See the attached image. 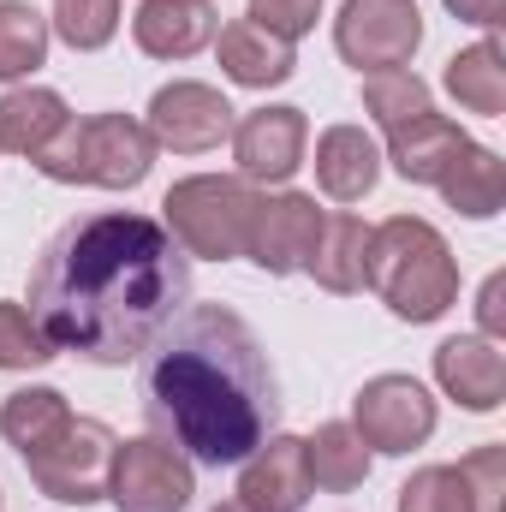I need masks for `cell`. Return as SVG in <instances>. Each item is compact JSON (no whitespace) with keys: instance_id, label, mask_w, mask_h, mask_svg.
Returning a JSON list of instances; mask_svg holds the SVG:
<instances>
[{"instance_id":"9a60e30c","label":"cell","mask_w":506,"mask_h":512,"mask_svg":"<svg viewBox=\"0 0 506 512\" xmlns=\"http://www.w3.org/2000/svg\"><path fill=\"white\" fill-rule=\"evenodd\" d=\"M435 376H441V387L459 405H471V411H495L506 399V358L489 340H447L435 352Z\"/></svg>"},{"instance_id":"2e32d148","label":"cell","mask_w":506,"mask_h":512,"mask_svg":"<svg viewBox=\"0 0 506 512\" xmlns=\"http://www.w3.org/2000/svg\"><path fill=\"white\" fill-rule=\"evenodd\" d=\"M376 173H381V155H376V137L358 126H334L322 131L316 143V179L334 203H358L376 191Z\"/></svg>"},{"instance_id":"44dd1931","label":"cell","mask_w":506,"mask_h":512,"mask_svg":"<svg viewBox=\"0 0 506 512\" xmlns=\"http://www.w3.org/2000/svg\"><path fill=\"white\" fill-rule=\"evenodd\" d=\"M304 471H310V483L346 495V489H358L370 477V453H364V441H358L352 423H322L304 441Z\"/></svg>"},{"instance_id":"cb8c5ba5","label":"cell","mask_w":506,"mask_h":512,"mask_svg":"<svg viewBox=\"0 0 506 512\" xmlns=\"http://www.w3.org/2000/svg\"><path fill=\"white\" fill-rule=\"evenodd\" d=\"M66 417H72V411H66V399H60L54 387H24V393L6 399V411H0V435H6L18 453H30V447H42Z\"/></svg>"},{"instance_id":"5b68a950","label":"cell","mask_w":506,"mask_h":512,"mask_svg":"<svg viewBox=\"0 0 506 512\" xmlns=\"http://www.w3.org/2000/svg\"><path fill=\"white\" fill-rule=\"evenodd\" d=\"M167 233L185 245V256H245V233H251V215H256V191L245 179H179L167 191Z\"/></svg>"},{"instance_id":"603a6c76","label":"cell","mask_w":506,"mask_h":512,"mask_svg":"<svg viewBox=\"0 0 506 512\" xmlns=\"http://www.w3.org/2000/svg\"><path fill=\"white\" fill-rule=\"evenodd\" d=\"M441 191H447V203L453 209H465V215H495L501 209V197H506V167H501V155H489V149H465L447 173H441Z\"/></svg>"},{"instance_id":"f546056e","label":"cell","mask_w":506,"mask_h":512,"mask_svg":"<svg viewBox=\"0 0 506 512\" xmlns=\"http://www.w3.org/2000/svg\"><path fill=\"white\" fill-rule=\"evenodd\" d=\"M316 12H322V0H251V18L262 30H274L280 42H298L316 24Z\"/></svg>"},{"instance_id":"3957f363","label":"cell","mask_w":506,"mask_h":512,"mask_svg":"<svg viewBox=\"0 0 506 512\" xmlns=\"http://www.w3.org/2000/svg\"><path fill=\"white\" fill-rule=\"evenodd\" d=\"M364 280L387 298V310L405 316V322H435L459 298V268L447 256V239L429 221H411V215H393L387 227L370 233Z\"/></svg>"},{"instance_id":"836d02e7","label":"cell","mask_w":506,"mask_h":512,"mask_svg":"<svg viewBox=\"0 0 506 512\" xmlns=\"http://www.w3.org/2000/svg\"><path fill=\"white\" fill-rule=\"evenodd\" d=\"M215 512H245V507H215Z\"/></svg>"},{"instance_id":"83f0119b","label":"cell","mask_w":506,"mask_h":512,"mask_svg":"<svg viewBox=\"0 0 506 512\" xmlns=\"http://www.w3.org/2000/svg\"><path fill=\"white\" fill-rule=\"evenodd\" d=\"M54 30L72 48H102L120 30V0H54Z\"/></svg>"},{"instance_id":"d6986e66","label":"cell","mask_w":506,"mask_h":512,"mask_svg":"<svg viewBox=\"0 0 506 512\" xmlns=\"http://www.w3.org/2000/svg\"><path fill=\"white\" fill-rule=\"evenodd\" d=\"M465 149H471V137L453 126V120H441V114H423V120H411L405 131H393V167L405 179H417V185H441V173Z\"/></svg>"},{"instance_id":"7c38bea8","label":"cell","mask_w":506,"mask_h":512,"mask_svg":"<svg viewBox=\"0 0 506 512\" xmlns=\"http://www.w3.org/2000/svg\"><path fill=\"white\" fill-rule=\"evenodd\" d=\"M239 507L245 512H304L310 501V471H304V441L268 435L251 459H239Z\"/></svg>"},{"instance_id":"5bb4252c","label":"cell","mask_w":506,"mask_h":512,"mask_svg":"<svg viewBox=\"0 0 506 512\" xmlns=\"http://www.w3.org/2000/svg\"><path fill=\"white\" fill-rule=\"evenodd\" d=\"M131 30H137V48L143 54L185 60L203 42H215L221 18H215V0H143L137 18H131Z\"/></svg>"},{"instance_id":"ffe728a7","label":"cell","mask_w":506,"mask_h":512,"mask_svg":"<svg viewBox=\"0 0 506 512\" xmlns=\"http://www.w3.org/2000/svg\"><path fill=\"white\" fill-rule=\"evenodd\" d=\"M66 102L54 96V90H12V96H0V149H12V155H42L60 131H66Z\"/></svg>"},{"instance_id":"4dcf8cb0","label":"cell","mask_w":506,"mask_h":512,"mask_svg":"<svg viewBox=\"0 0 506 512\" xmlns=\"http://www.w3.org/2000/svg\"><path fill=\"white\" fill-rule=\"evenodd\" d=\"M459 471H465V483H471V495H477V512H501V483H506V453L501 447L471 453Z\"/></svg>"},{"instance_id":"52a82bcc","label":"cell","mask_w":506,"mask_h":512,"mask_svg":"<svg viewBox=\"0 0 506 512\" xmlns=\"http://www.w3.org/2000/svg\"><path fill=\"white\" fill-rule=\"evenodd\" d=\"M334 36L358 72H399L423 42V12L417 0H346Z\"/></svg>"},{"instance_id":"9c48e42d","label":"cell","mask_w":506,"mask_h":512,"mask_svg":"<svg viewBox=\"0 0 506 512\" xmlns=\"http://www.w3.org/2000/svg\"><path fill=\"white\" fill-rule=\"evenodd\" d=\"M435 429V399L411 376H376L358 393V441L376 453H411Z\"/></svg>"},{"instance_id":"d4e9b609","label":"cell","mask_w":506,"mask_h":512,"mask_svg":"<svg viewBox=\"0 0 506 512\" xmlns=\"http://www.w3.org/2000/svg\"><path fill=\"white\" fill-rule=\"evenodd\" d=\"M364 108L381 120V131L393 137V131H405L411 120H423V114H435L429 108V90H423V78L417 72H370L364 78Z\"/></svg>"},{"instance_id":"8fae6325","label":"cell","mask_w":506,"mask_h":512,"mask_svg":"<svg viewBox=\"0 0 506 512\" xmlns=\"http://www.w3.org/2000/svg\"><path fill=\"white\" fill-rule=\"evenodd\" d=\"M316 227H322L316 197H298V191L268 197V203H256V215H251L245 256L262 262L268 274H292V268H304V256L316 245Z\"/></svg>"},{"instance_id":"e0dca14e","label":"cell","mask_w":506,"mask_h":512,"mask_svg":"<svg viewBox=\"0 0 506 512\" xmlns=\"http://www.w3.org/2000/svg\"><path fill=\"white\" fill-rule=\"evenodd\" d=\"M221 36V66L233 84H251V90H268V84H286L292 78V42H280L274 30H262L256 18H239Z\"/></svg>"},{"instance_id":"484cf974","label":"cell","mask_w":506,"mask_h":512,"mask_svg":"<svg viewBox=\"0 0 506 512\" xmlns=\"http://www.w3.org/2000/svg\"><path fill=\"white\" fill-rule=\"evenodd\" d=\"M48 54V24L36 6L24 0H0V78H24L36 72Z\"/></svg>"},{"instance_id":"ac0fdd59","label":"cell","mask_w":506,"mask_h":512,"mask_svg":"<svg viewBox=\"0 0 506 512\" xmlns=\"http://www.w3.org/2000/svg\"><path fill=\"white\" fill-rule=\"evenodd\" d=\"M364 251H370V227H364L358 215H322L304 268H310L316 286H328V292H358V286H364Z\"/></svg>"},{"instance_id":"4fadbf2b","label":"cell","mask_w":506,"mask_h":512,"mask_svg":"<svg viewBox=\"0 0 506 512\" xmlns=\"http://www.w3.org/2000/svg\"><path fill=\"white\" fill-rule=\"evenodd\" d=\"M233 155L245 179H292L304 161V114L298 108H256L233 126Z\"/></svg>"},{"instance_id":"7402d4cb","label":"cell","mask_w":506,"mask_h":512,"mask_svg":"<svg viewBox=\"0 0 506 512\" xmlns=\"http://www.w3.org/2000/svg\"><path fill=\"white\" fill-rule=\"evenodd\" d=\"M447 90L471 108V114H506V66H501V48L495 42H477L465 54L447 60Z\"/></svg>"},{"instance_id":"f1b7e54d","label":"cell","mask_w":506,"mask_h":512,"mask_svg":"<svg viewBox=\"0 0 506 512\" xmlns=\"http://www.w3.org/2000/svg\"><path fill=\"white\" fill-rule=\"evenodd\" d=\"M48 358H54V346L42 340L30 310L24 304H0V370H36Z\"/></svg>"},{"instance_id":"ba28073f","label":"cell","mask_w":506,"mask_h":512,"mask_svg":"<svg viewBox=\"0 0 506 512\" xmlns=\"http://www.w3.org/2000/svg\"><path fill=\"white\" fill-rule=\"evenodd\" d=\"M108 495L120 512H179L191 501V459L167 441H126L114 447Z\"/></svg>"},{"instance_id":"1f68e13d","label":"cell","mask_w":506,"mask_h":512,"mask_svg":"<svg viewBox=\"0 0 506 512\" xmlns=\"http://www.w3.org/2000/svg\"><path fill=\"white\" fill-rule=\"evenodd\" d=\"M465 24H501V0H447Z\"/></svg>"},{"instance_id":"d6a6232c","label":"cell","mask_w":506,"mask_h":512,"mask_svg":"<svg viewBox=\"0 0 506 512\" xmlns=\"http://www.w3.org/2000/svg\"><path fill=\"white\" fill-rule=\"evenodd\" d=\"M501 292H506V280L501 274H489V286H483V328L489 334H501L506 322H501Z\"/></svg>"},{"instance_id":"8992f818","label":"cell","mask_w":506,"mask_h":512,"mask_svg":"<svg viewBox=\"0 0 506 512\" xmlns=\"http://www.w3.org/2000/svg\"><path fill=\"white\" fill-rule=\"evenodd\" d=\"M114 429L96 423V417H66L42 447L24 453L30 477L42 495L66 501V507H84L96 495H108V465H114Z\"/></svg>"},{"instance_id":"4316f807","label":"cell","mask_w":506,"mask_h":512,"mask_svg":"<svg viewBox=\"0 0 506 512\" xmlns=\"http://www.w3.org/2000/svg\"><path fill=\"white\" fill-rule=\"evenodd\" d=\"M399 512H477V495L465 483V471L453 465H429L399 489Z\"/></svg>"},{"instance_id":"6da1fadb","label":"cell","mask_w":506,"mask_h":512,"mask_svg":"<svg viewBox=\"0 0 506 512\" xmlns=\"http://www.w3.org/2000/svg\"><path fill=\"white\" fill-rule=\"evenodd\" d=\"M185 304L191 256L137 209L72 215L30 268V322L54 352H78L90 364L137 358Z\"/></svg>"},{"instance_id":"277c9868","label":"cell","mask_w":506,"mask_h":512,"mask_svg":"<svg viewBox=\"0 0 506 512\" xmlns=\"http://www.w3.org/2000/svg\"><path fill=\"white\" fill-rule=\"evenodd\" d=\"M155 161V137L149 126H137L126 114H90V120H66V131L36 155V167L60 185H108L126 191L149 173Z\"/></svg>"},{"instance_id":"7a4b0ae2","label":"cell","mask_w":506,"mask_h":512,"mask_svg":"<svg viewBox=\"0 0 506 512\" xmlns=\"http://www.w3.org/2000/svg\"><path fill=\"white\" fill-rule=\"evenodd\" d=\"M137 405L155 441L221 471L280 429V376L239 310L185 304L137 352Z\"/></svg>"},{"instance_id":"30bf717a","label":"cell","mask_w":506,"mask_h":512,"mask_svg":"<svg viewBox=\"0 0 506 512\" xmlns=\"http://www.w3.org/2000/svg\"><path fill=\"white\" fill-rule=\"evenodd\" d=\"M227 131H233V108H227V96L209 90V84H167V90L149 102V137L167 143V149L197 155V149H215Z\"/></svg>"}]
</instances>
